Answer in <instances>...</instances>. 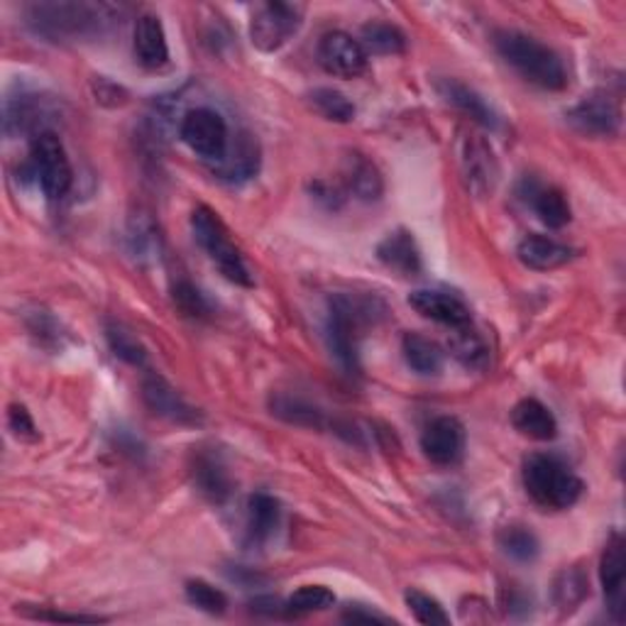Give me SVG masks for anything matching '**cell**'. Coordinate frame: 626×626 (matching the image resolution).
<instances>
[{
	"label": "cell",
	"instance_id": "603a6c76",
	"mask_svg": "<svg viewBox=\"0 0 626 626\" xmlns=\"http://www.w3.org/2000/svg\"><path fill=\"white\" fill-rule=\"evenodd\" d=\"M281 507L267 492H257L248 499V539L252 543H265L279 527Z\"/></svg>",
	"mask_w": 626,
	"mask_h": 626
},
{
	"label": "cell",
	"instance_id": "5bb4252c",
	"mask_svg": "<svg viewBox=\"0 0 626 626\" xmlns=\"http://www.w3.org/2000/svg\"><path fill=\"white\" fill-rule=\"evenodd\" d=\"M411 309L421 313L423 318H431L448 328H466L472 323V313L468 304L458 297L446 294V291H433V289H419L409 297Z\"/></svg>",
	"mask_w": 626,
	"mask_h": 626
},
{
	"label": "cell",
	"instance_id": "6da1fadb",
	"mask_svg": "<svg viewBox=\"0 0 626 626\" xmlns=\"http://www.w3.org/2000/svg\"><path fill=\"white\" fill-rule=\"evenodd\" d=\"M118 10L106 3H76V0H55V3H33L25 8L27 27L35 35L52 43H76L104 35L116 20Z\"/></svg>",
	"mask_w": 626,
	"mask_h": 626
},
{
	"label": "cell",
	"instance_id": "d4e9b609",
	"mask_svg": "<svg viewBox=\"0 0 626 626\" xmlns=\"http://www.w3.org/2000/svg\"><path fill=\"white\" fill-rule=\"evenodd\" d=\"M346 181L352 194H356L360 201H368V204L370 201H377L382 196V191H385L377 167L362 155H352L348 159Z\"/></svg>",
	"mask_w": 626,
	"mask_h": 626
},
{
	"label": "cell",
	"instance_id": "8d00e7d4",
	"mask_svg": "<svg viewBox=\"0 0 626 626\" xmlns=\"http://www.w3.org/2000/svg\"><path fill=\"white\" fill-rule=\"evenodd\" d=\"M186 600L194 604L196 610L206 614H224L228 610V598L214 585H208L206 580H189L186 582Z\"/></svg>",
	"mask_w": 626,
	"mask_h": 626
},
{
	"label": "cell",
	"instance_id": "5b68a950",
	"mask_svg": "<svg viewBox=\"0 0 626 626\" xmlns=\"http://www.w3.org/2000/svg\"><path fill=\"white\" fill-rule=\"evenodd\" d=\"M191 230H194V238L201 250L210 257L220 275L228 281H233V285L252 287V275L245 265V260H242L236 242L230 240L224 220L218 218V214H214L208 206H196L194 214H191Z\"/></svg>",
	"mask_w": 626,
	"mask_h": 626
},
{
	"label": "cell",
	"instance_id": "ba28073f",
	"mask_svg": "<svg viewBox=\"0 0 626 626\" xmlns=\"http://www.w3.org/2000/svg\"><path fill=\"white\" fill-rule=\"evenodd\" d=\"M304 20V5L297 3H265L250 20V39L260 52H277L297 35Z\"/></svg>",
	"mask_w": 626,
	"mask_h": 626
},
{
	"label": "cell",
	"instance_id": "4dcf8cb0",
	"mask_svg": "<svg viewBox=\"0 0 626 626\" xmlns=\"http://www.w3.org/2000/svg\"><path fill=\"white\" fill-rule=\"evenodd\" d=\"M336 604V594L323 585H304L287 600V617H306L313 612H323Z\"/></svg>",
	"mask_w": 626,
	"mask_h": 626
},
{
	"label": "cell",
	"instance_id": "836d02e7",
	"mask_svg": "<svg viewBox=\"0 0 626 626\" xmlns=\"http://www.w3.org/2000/svg\"><path fill=\"white\" fill-rule=\"evenodd\" d=\"M590 594V582L580 568H568L555 580V602L561 610H573Z\"/></svg>",
	"mask_w": 626,
	"mask_h": 626
},
{
	"label": "cell",
	"instance_id": "7402d4cb",
	"mask_svg": "<svg viewBox=\"0 0 626 626\" xmlns=\"http://www.w3.org/2000/svg\"><path fill=\"white\" fill-rule=\"evenodd\" d=\"M511 423L531 441H553L558 436V421L539 399H521L511 411Z\"/></svg>",
	"mask_w": 626,
	"mask_h": 626
},
{
	"label": "cell",
	"instance_id": "2e32d148",
	"mask_svg": "<svg viewBox=\"0 0 626 626\" xmlns=\"http://www.w3.org/2000/svg\"><path fill=\"white\" fill-rule=\"evenodd\" d=\"M377 257L385 267L401 277H417L421 272V252L409 230H394L377 245Z\"/></svg>",
	"mask_w": 626,
	"mask_h": 626
},
{
	"label": "cell",
	"instance_id": "7c38bea8",
	"mask_svg": "<svg viewBox=\"0 0 626 626\" xmlns=\"http://www.w3.org/2000/svg\"><path fill=\"white\" fill-rule=\"evenodd\" d=\"M421 450L433 466H456L466 450V429L456 417L433 419L421 433Z\"/></svg>",
	"mask_w": 626,
	"mask_h": 626
},
{
	"label": "cell",
	"instance_id": "52a82bcc",
	"mask_svg": "<svg viewBox=\"0 0 626 626\" xmlns=\"http://www.w3.org/2000/svg\"><path fill=\"white\" fill-rule=\"evenodd\" d=\"M179 137L184 140L191 153L210 161L214 167L218 161H224L230 147L226 118L214 108H194L184 113L179 125Z\"/></svg>",
	"mask_w": 626,
	"mask_h": 626
},
{
	"label": "cell",
	"instance_id": "ab89813d",
	"mask_svg": "<svg viewBox=\"0 0 626 626\" xmlns=\"http://www.w3.org/2000/svg\"><path fill=\"white\" fill-rule=\"evenodd\" d=\"M17 612H23L29 619H39V622H69V624H98L106 622L104 617H94V614H64V612H49V610H27L23 607Z\"/></svg>",
	"mask_w": 626,
	"mask_h": 626
},
{
	"label": "cell",
	"instance_id": "8fae6325",
	"mask_svg": "<svg viewBox=\"0 0 626 626\" xmlns=\"http://www.w3.org/2000/svg\"><path fill=\"white\" fill-rule=\"evenodd\" d=\"M600 580L610 614L622 622L626 612V543L617 531L607 539V546L602 551Z\"/></svg>",
	"mask_w": 626,
	"mask_h": 626
},
{
	"label": "cell",
	"instance_id": "4316f807",
	"mask_svg": "<svg viewBox=\"0 0 626 626\" xmlns=\"http://www.w3.org/2000/svg\"><path fill=\"white\" fill-rule=\"evenodd\" d=\"M533 210H537V216L541 218L543 226H549L553 230L565 228L570 224L573 218V210L568 198H565L563 191L558 189H539L537 194H533Z\"/></svg>",
	"mask_w": 626,
	"mask_h": 626
},
{
	"label": "cell",
	"instance_id": "83f0119b",
	"mask_svg": "<svg viewBox=\"0 0 626 626\" xmlns=\"http://www.w3.org/2000/svg\"><path fill=\"white\" fill-rule=\"evenodd\" d=\"M362 47L368 55H401L407 49V35L389 23H370L362 27Z\"/></svg>",
	"mask_w": 626,
	"mask_h": 626
},
{
	"label": "cell",
	"instance_id": "9c48e42d",
	"mask_svg": "<svg viewBox=\"0 0 626 626\" xmlns=\"http://www.w3.org/2000/svg\"><path fill=\"white\" fill-rule=\"evenodd\" d=\"M568 125L588 137H614L622 128V108L607 91H592L568 110Z\"/></svg>",
	"mask_w": 626,
	"mask_h": 626
},
{
	"label": "cell",
	"instance_id": "f1b7e54d",
	"mask_svg": "<svg viewBox=\"0 0 626 626\" xmlns=\"http://www.w3.org/2000/svg\"><path fill=\"white\" fill-rule=\"evenodd\" d=\"M272 413L289 423H297V426H311V429L323 426V413L316 407H311V404L299 397H289V394H277V397H272Z\"/></svg>",
	"mask_w": 626,
	"mask_h": 626
},
{
	"label": "cell",
	"instance_id": "277c9868",
	"mask_svg": "<svg viewBox=\"0 0 626 626\" xmlns=\"http://www.w3.org/2000/svg\"><path fill=\"white\" fill-rule=\"evenodd\" d=\"M523 487L543 509H570L582 494V480L563 460L553 456H531L523 462Z\"/></svg>",
	"mask_w": 626,
	"mask_h": 626
},
{
	"label": "cell",
	"instance_id": "484cf974",
	"mask_svg": "<svg viewBox=\"0 0 626 626\" xmlns=\"http://www.w3.org/2000/svg\"><path fill=\"white\" fill-rule=\"evenodd\" d=\"M450 352L470 370H482L487 368L490 362L487 342H484L480 333L472 328V323L466 328H456V333H453Z\"/></svg>",
	"mask_w": 626,
	"mask_h": 626
},
{
	"label": "cell",
	"instance_id": "1f68e13d",
	"mask_svg": "<svg viewBox=\"0 0 626 626\" xmlns=\"http://www.w3.org/2000/svg\"><path fill=\"white\" fill-rule=\"evenodd\" d=\"M106 338L110 350H113V356L128 362V365L143 368L147 362V350L143 348V342H140L128 328L118 326V323H108Z\"/></svg>",
	"mask_w": 626,
	"mask_h": 626
},
{
	"label": "cell",
	"instance_id": "cb8c5ba5",
	"mask_svg": "<svg viewBox=\"0 0 626 626\" xmlns=\"http://www.w3.org/2000/svg\"><path fill=\"white\" fill-rule=\"evenodd\" d=\"M401 352L407 365L419 372V375H438L443 368V350L438 348V342H433L426 336H419V333H407L401 340Z\"/></svg>",
	"mask_w": 626,
	"mask_h": 626
},
{
	"label": "cell",
	"instance_id": "e575fe53",
	"mask_svg": "<svg viewBox=\"0 0 626 626\" xmlns=\"http://www.w3.org/2000/svg\"><path fill=\"white\" fill-rule=\"evenodd\" d=\"M128 245H130V252H133L137 260L155 257V250H159V238H157L155 224L145 214L130 218Z\"/></svg>",
	"mask_w": 626,
	"mask_h": 626
},
{
	"label": "cell",
	"instance_id": "7a4b0ae2",
	"mask_svg": "<svg viewBox=\"0 0 626 626\" xmlns=\"http://www.w3.org/2000/svg\"><path fill=\"white\" fill-rule=\"evenodd\" d=\"M494 47H497L504 62L529 84L546 91H561L568 84V74H565V64L558 52L539 43L537 37L517 33V29H499L494 35Z\"/></svg>",
	"mask_w": 626,
	"mask_h": 626
},
{
	"label": "cell",
	"instance_id": "4fadbf2b",
	"mask_svg": "<svg viewBox=\"0 0 626 626\" xmlns=\"http://www.w3.org/2000/svg\"><path fill=\"white\" fill-rule=\"evenodd\" d=\"M143 399L155 417L179 423V426H196L201 421V413L159 375H149L143 382Z\"/></svg>",
	"mask_w": 626,
	"mask_h": 626
},
{
	"label": "cell",
	"instance_id": "44dd1931",
	"mask_svg": "<svg viewBox=\"0 0 626 626\" xmlns=\"http://www.w3.org/2000/svg\"><path fill=\"white\" fill-rule=\"evenodd\" d=\"M438 94L448 100L450 106H456L460 113H466L474 123L482 128L494 130L499 125L494 110L484 104V98L480 94H474L470 86L462 84L458 79H441L438 81Z\"/></svg>",
	"mask_w": 626,
	"mask_h": 626
},
{
	"label": "cell",
	"instance_id": "8992f818",
	"mask_svg": "<svg viewBox=\"0 0 626 626\" xmlns=\"http://www.w3.org/2000/svg\"><path fill=\"white\" fill-rule=\"evenodd\" d=\"M29 165H33L35 177L43 186V194L49 201H62L74 184L72 161L67 157L64 143L52 130L37 133L29 147Z\"/></svg>",
	"mask_w": 626,
	"mask_h": 626
},
{
	"label": "cell",
	"instance_id": "3957f363",
	"mask_svg": "<svg viewBox=\"0 0 626 626\" xmlns=\"http://www.w3.org/2000/svg\"><path fill=\"white\" fill-rule=\"evenodd\" d=\"M372 306H375V301L348 294H338L330 299L328 323H326L328 346L333 356H336V360L342 365V370H348L350 375H358L360 372L358 348L362 328L372 321Z\"/></svg>",
	"mask_w": 626,
	"mask_h": 626
},
{
	"label": "cell",
	"instance_id": "9a60e30c",
	"mask_svg": "<svg viewBox=\"0 0 626 626\" xmlns=\"http://www.w3.org/2000/svg\"><path fill=\"white\" fill-rule=\"evenodd\" d=\"M133 47H135V57H137L140 67L149 69V72H155V69H161L169 62L167 35L157 15L145 13L135 20Z\"/></svg>",
	"mask_w": 626,
	"mask_h": 626
},
{
	"label": "cell",
	"instance_id": "ffe728a7",
	"mask_svg": "<svg viewBox=\"0 0 626 626\" xmlns=\"http://www.w3.org/2000/svg\"><path fill=\"white\" fill-rule=\"evenodd\" d=\"M191 478H194L198 492L216 504H224L230 497V492H233L230 474L214 453H198V456H194Z\"/></svg>",
	"mask_w": 626,
	"mask_h": 626
},
{
	"label": "cell",
	"instance_id": "60d3db41",
	"mask_svg": "<svg viewBox=\"0 0 626 626\" xmlns=\"http://www.w3.org/2000/svg\"><path fill=\"white\" fill-rule=\"evenodd\" d=\"M342 622L350 624H387L389 619L382 617L377 612H370L362 607V604H350V607L342 612Z\"/></svg>",
	"mask_w": 626,
	"mask_h": 626
},
{
	"label": "cell",
	"instance_id": "30bf717a",
	"mask_svg": "<svg viewBox=\"0 0 626 626\" xmlns=\"http://www.w3.org/2000/svg\"><path fill=\"white\" fill-rule=\"evenodd\" d=\"M370 55L360 39L340 29L326 33L318 43V64L338 79H358L368 72Z\"/></svg>",
	"mask_w": 626,
	"mask_h": 626
},
{
	"label": "cell",
	"instance_id": "e0dca14e",
	"mask_svg": "<svg viewBox=\"0 0 626 626\" xmlns=\"http://www.w3.org/2000/svg\"><path fill=\"white\" fill-rule=\"evenodd\" d=\"M260 169V149H257V140L250 133H240L236 137V143H230L228 155L224 161H218L214 167L216 174L230 181V184H240V181H248L257 174Z\"/></svg>",
	"mask_w": 626,
	"mask_h": 626
},
{
	"label": "cell",
	"instance_id": "b9f144b4",
	"mask_svg": "<svg viewBox=\"0 0 626 626\" xmlns=\"http://www.w3.org/2000/svg\"><path fill=\"white\" fill-rule=\"evenodd\" d=\"M252 612L267 614V617H279V614H287V602H279L277 598H257L250 602Z\"/></svg>",
	"mask_w": 626,
	"mask_h": 626
},
{
	"label": "cell",
	"instance_id": "ac0fdd59",
	"mask_svg": "<svg viewBox=\"0 0 626 626\" xmlns=\"http://www.w3.org/2000/svg\"><path fill=\"white\" fill-rule=\"evenodd\" d=\"M460 161H462V174H466L474 194H487V191H492L494 181H497V161H494L492 149L484 145L482 140L478 137L466 140Z\"/></svg>",
	"mask_w": 626,
	"mask_h": 626
},
{
	"label": "cell",
	"instance_id": "74e56055",
	"mask_svg": "<svg viewBox=\"0 0 626 626\" xmlns=\"http://www.w3.org/2000/svg\"><path fill=\"white\" fill-rule=\"evenodd\" d=\"M174 304L191 318H206L208 304L201 291L191 281H179L174 285Z\"/></svg>",
	"mask_w": 626,
	"mask_h": 626
},
{
	"label": "cell",
	"instance_id": "d6a6232c",
	"mask_svg": "<svg viewBox=\"0 0 626 626\" xmlns=\"http://www.w3.org/2000/svg\"><path fill=\"white\" fill-rule=\"evenodd\" d=\"M309 98L311 106L326 120H333V123H350L356 118V106L336 88H316L311 91Z\"/></svg>",
	"mask_w": 626,
	"mask_h": 626
},
{
	"label": "cell",
	"instance_id": "d6986e66",
	"mask_svg": "<svg viewBox=\"0 0 626 626\" xmlns=\"http://www.w3.org/2000/svg\"><path fill=\"white\" fill-rule=\"evenodd\" d=\"M517 255L521 260V265H527L529 269L551 272L568 265L573 260V250L546 236H527L519 242Z\"/></svg>",
	"mask_w": 626,
	"mask_h": 626
},
{
	"label": "cell",
	"instance_id": "d590c367",
	"mask_svg": "<svg viewBox=\"0 0 626 626\" xmlns=\"http://www.w3.org/2000/svg\"><path fill=\"white\" fill-rule=\"evenodd\" d=\"M404 600H407V607L419 624H426V626L450 624V617L446 614V610H443L441 602L436 598H431V594L421 592V590H407Z\"/></svg>",
	"mask_w": 626,
	"mask_h": 626
},
{
	"label": "cell",
	"instance_id": "f35d334b",
	"mask_svg": "<svg viewBox=\"0 0 626 626\" xmlns=\"http://www.w3.org/2000/svg\"><path fill=\"white\" fill-rule=\"evenodd\" d=\"M8 426L20 441H37V426L23 404H13V407L8 409Z\"/></svg>",
	"mask_w": 626,
	"mask_h": 626
},
{
	"label": "cell",
	"instance_id": "f546056e",
	"mask_svg": "<svg viewBox=\"0 0 626 626\" xmlns=\"http://www.w3.org/2000/svg\"><path fill=\"white\" fill-rule=\"evenodd\" d=\"M499 549L517 563H531L539 558V539L527 527H504L499 531Z\"/></svg>",
	"mask_w": 626,
	"mask_h": 626
}]
</instances>
